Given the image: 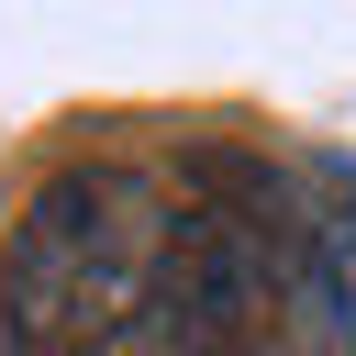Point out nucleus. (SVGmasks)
<instances>
[{
    "label": "nucleus",
    "mask_w": 356,
    "mask_h": 356,
    "mask_svg": "<svg viewBox=\"0 0 356 356\" xmlns=\"http://www.w3.org/2000/svg\"><path fill=\"white\" fill-rule=\"evenodd\" d=\"M267 278H278V334L300 356H356V178L300 167L289 200L267 211Z\"/></svg>",
    "instance_id": "f03ea898"
},
{
    "label": "nucleus",
    "mask_w": 356,
    "mask_h": 356,
    "mask_svg": "<svg viewBox=\"0 0 356 356\" xmlns=\"http://www.w3.org/2000/svg\"><path fill=\"white\" fill-rule=\"evenodd\" d=\"M178 200L156 167L89 156L44 178L11 234H0V345L11 356H100L134 323H156L167 256H178Z\"/></svg>",
    "instance_id": "f257e3e1"
}]
</instances>
